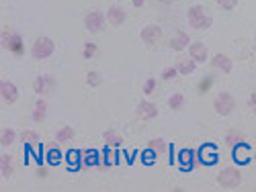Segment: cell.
<instances>
[{"label": "cell", "instance_id": "7c38bea8", "mask_svg": "<svg viewBox=\"0 0 256 192\" xmlns=\"http://www.w3.org/2000/svg\"><path fill=\"white\" fill-rule=\"evenodd\" d=\"M137 115H140L142 119H154L156 115H158V106L147 103V100H142L140 106H137Z\"/></svg>", "mask_w": 256, "mask_h": 192}, {"label": "cell", "instance_id": "cb8c5ba5", "mask_svg": "<svg viewBox=\"0 0 256 192\" xmlns=\"http://www.w3.org/2000/svg\"><path fill=\"white\" fill-rule=\"evenodd\" d=\"M21 141H23L25 145L33 147V145L39 143V137H37V133H33V131H23V133H21Z\"/></svg>", "mask_w": 256, "mask_h": 192}, {"label": "cell", "instance_id": "6da1fadb", "mask_svg": "<svg viewBox=\"0 0 256 192\" xmlns=\"http://www.w3.org/2000/svg\"><path fill=\"white\" fill-rule=\"evenodd\" d=\"M186 17H189V25L193 29H209L211 27V17L207 15V11H205L203 6H191L189 13H186Z\"/></svg>", "mask_w": 256, "mask_h": 192}, {"label": "cell", "instance_id": "ac0fdd59", "mask_svg": "<svg viewBox=\"0 0 256 192\" xmlns=\"http://www.w3.org/2000/svg\"><path fill=\"white\" fill-rule=\"evenodd\" d=\"M248 145L246 143H240V145H236L234 147V157H236V161H240V164H246L248 161Z\"/></svg>", "mask_w": 256, "mask_h": 192}, {"label": "cell", "instance_id": "9a60e30c", "mask_svg": "<svg viewBox=\"0 0 256 192\" xmlns=\"http://www.w3.org/2000/svg\"><path fill=\"white\" fill-rule=\"evenodd\" d=\"M105 143L109 145V147H115V149H119L123 145V137L117 133V131H105Z\"/></svg>", "mask_w": 256, "mask_h": 192}, {"label": "cell", "instance_id": "e0dca14e", "mask_svg": "<svg viewBox=\"0 0 256 192\" xmlns=\"http://www.w3.org/2000/svg\"><path fill=\"white\" fill-rule=\"evenodd\" d=\"M13 168H15V164H13V157L11 156H8V154L0 156V170H2V176L4 178H11L13 176Z\"/></svg>", "mask_w": 256, "mask_h": 192}, {"label": "cell", "instance_id": "ab89813d", "mask_svg": "<svg viewBox=\"0 0 256 192\" xmlns=\"http://www.w3.org/2000/svg\"><path fill=\"white\" fill-rule=\"evenodd\" d=\"M160 4H172V0H158Z\"/></svg>", "mask_w": 256, "mask_h": 192}, {"label": "cell", "instance_id": "8992f818", "mask_svg": "<svg viewBox=\"0 0 256 192\" xmlns=\"http://www.w3.org/2000/svg\"><path fill=\"white\" fill-rule=\"evenodd\" d=\"M84 25L88 31H92V33H101L105 25H107V17L101 13V11H91L86 17H84Z\"/></svg>", "mask_w": 256, "mask_h": 192}, {"label": "cell", "instance_id": "f546056e", "mask_svg": "<svg viewBox=\"0 0 256 192\" xmlns=\"http://www.w3.org/2000/svg\"><path fill=\"white\" fill-rule=\"evenodd\" d=\"M86 82H88V86H98L101 84V76H98V72H88L86 74Z\"/></svg>", "mask_w": 256, "mask_h": 192}, {"label": "cell", "instance_id": "74e56055", "mask_svg": "<svg viewBox=\"0 0 256 192\" xmlns=\"http://www.w3.org/2000/svg\"><path fill=\"white\" fill-rule=\"evenodd\" d=\"M248 105H250V108H254V110H256V92H252V94H250Z\"/></svg>", "mask_w": 256, "mask_h": 192}, {"label": "cell", "instance_id": "7a4b0ae2", "mask_svg": "<svg viewBox=\"0 0 256 192\" xmlns=\"http://www.w3.org/2000/svg\"><path fill=\"white\" fill-rule=\"evenodd\" d=\"M218 182H219L221 188H228V190L238 188L240 182H242V174L236 168H225L218 174Z\"/></svg>", "mask_w": 256, "mask_h": 192}, {"label": "cell", "instance_id": "5b68a950", "mask_svg": "<svg viewBox=\"0 0 256 192\" xmlns=\"http://www.w3.org/2000/svg\"><path fill=\"white\" fill-rule=\"evenodd\" d=\"M213 106H215V113L221 115V117H225V115H230L232 110H234L236 100H234V96H232L230 92H219L218 98H215Z\"/></svg>", "mask_w": 256, "mask_h": 192}, {"label": "cell", "instance_id": "e575fe53", "mask_svg": "<svg viewBox=\"0 0 256 192\" xmlns=\"http://www.w3.org/2000/svg\"><path fill=\"white\" fill-rule=\"evenodd\" d=\"M154 88H156V80L150 78V80L146 82V86H144V92H146V94H152V92H154Z\"/></svg>", "mask_w": 256, "mask_h": 192}, {"label": "cell", "instance_id": "d6a6232c", "mask_svg": "<svg viewBox=\"0 0 256 192\" xmlns=\"http://www.w3.org/2000/svg\"><path fill=\"white\" fill-rule=\"evenodd\" d=\"M68 161H70V166H72V168H76L78 164H82L80 154H78V151H70V154H68Z\"/></svg>", "mask_w": 256, "mask_h": 192}, {"label": "cell", "instance_id": "5bb4252c", "mask_svg": "<svg viewBox=\"0 0 256 192\" xmlns=\"http://www.w3.org/2000/svg\"><path fill=\"white\" fill-rule=\"evenodd\" d=\"M211 66L215 70H221V72H230V70H232V59L228 55H223V53H218L211 59Z\"/></svg>", "mask_w": 256, "mask_h": 192}, {"label": "cell", "instance_id": "4316f807", "mask_svg": "<svg viewBox=\"0 0 256 192\" xmlns=\"http://www.w3.org/2000/svg\"><path fill=\"white\" fill-rule=\"evenodd\" d=\"M240 143H244V135L240 133V131H232V133L228 135V145L236 147V145H240Z\"/></svg>", "mask_w": 256, "mask_h": 192}, {"label": "cell", "instance_id": "ffe728a7", "mask_svg": "<svg viewBox=\"0 0 256 192\" xmlns=\"http://www.w3.org/2000/svg\"><path fill=\"white\" fill-rule=\"evenodd\" d=\"M179 161L183 164V168H186V170H189V168L195 164V154H193L191 149H183L181 154H179Z\"/></svg>", "mask_w": 256, "mask_h": 192}, {"label": "cell", "instance_id": "9c48e42d", "mask_svg": "<svg viewBox=\"0 0 256 192\" xmlns=\"http://www.w3.org/2000/svg\"><path fill=\"white\" fill-rule=\"evenodd\" d=\"M125 11L123 8H119V6H113V8H109V13H107V21H109L113 27H121L123 23H125Z\"/></svg>", "mask_w": 256, "mask_h": 192}, {"label": "cell", "instance_id": "52a82bcc", "mask_svg": "<svg viewBox=\"0 0 256 192\" xmlns=\"http://www.w3.org/2000/svg\"><path fill=\"white\" fill-rule=\"evenodd\" d=\"M160 37H162V29L158 25H147L142 29V39L146 45H156L160 41Z\"/></svg>", "mask_w": 256, "mask_h": 192}, {"label": "cell", "instance_id": "d4e9b609", "mask_svg": "<svg viewBox=\"0 0 256 192\" xmlns=\"http://www.w3.org/2000/svg\"><path fill=\"white\" fill-rule=\"evenodd\" d=\"M168 106H170L172 110H181V108L184 106V96H183V94H179V92L172 94V96L168 98Z\"/></svg>", "mask_w": 256, "mask_h": 192}, {"label": "cell", "instance_id": "484cf974", "mask_svg": "<svg viewBox=\"0 0 256 192\" xmlns=\"http://www.w3.org/2000/svg\"><path fill=\"white\" fill-rule=\"evenodd\" d=\"M147 147H150L152 151H156V154H164V151H166V143H164V139H160V137L152 139L150 143H147Z\"/></svg>", "mask_w": 256, "mask_h": 192}, {"label": "cell", "instance_id": "f1b7e54d", "mask_svg": "<svg viewBox=\"0 0 256 192\" xmlns=\"http://www.w3.org/2000/svg\"><path fill=\"white\" fill-rule=\"evenodd\" d=\"M72 135H74V131L70 127H62L57 131V141H68V139H72Z\"/></svg>", "mask_w": 256, "mask_h": 192}, {"label": "cell", "instance_id": "d590c367", "mask_svg": "<svg viewBox=\"0 0 256 192\" xmlns=\"http://www.w3.org/2000/svg\"><path fill=\"white\" fill-rule=\"evenodd\" d=\"M176 74H179V70H176V68H168V70H164V72H162V76H164L166 80H168V78H174Z\"/></svg>", "mask_w": 256, "mask_h": 192}, {"label": "cell", "instance_id": "1f68e13d", "mask_svg": "<svg viewBox=\"0 0 256 192\" xmlns=\"http://www.w3.org/2000/svg\"><path fill=\"white\" fill-rule=\"evenodd\" d=\"M105 161H107V164H117V149L115 147H109V151H107V154H105Z\"/></svg>", "mask_w": 256, "mask_h": 192}, {"label": "cell", "instance_id": "277c9868", "mask_svg": "<svg viewBox=\"0 0 256 192\" xmlns=\"http://www.w3.org/2000/svg\"><path fill=\"white\" fill-rule=\"evenodd\" d=\"M2 47L8 49V52L15 53V55H21L23 53V39H21V35L11 31V29H4V31H2Z\"/></svg>", "mask_w": 256, "mask_h": 192}, {"label": "cell", "instance_id": "44dd1931", "mask_svg": "<svg viewBox=\"0 0 256 192\" xmlns=\"http://www.w3.org/2000/svg\"><path fill=\"white\" fill-rule=\"evenodd\" d=\"M15 139H17V131H13V129H4V131H2V135H0V143H2L4 147H8V145H13V143H15Z\"/></svg>", "mask_w": 256, "mask_h": 192}, {"label": "cell", "instance_id": "3957f363", "mask_svg": "<svg viewBox=\"0 0 256 192\" xmlns=\"http://www.w3.org/2000/svg\"><path fill=\"white\" fill-rule=\"evenodd\" d=\"M54 49H55V45H54L52 39H49V37H39V39H35V41H33L31 55L35 59H45V57H49V55L54 53Z\"/></svg>", "mask_w": 256, "mask_h": 192}, {"label": "cell", "instance_id": "4dcf8cb0", "mask_svg": "<svg viewBox=\"0 0 256 192\" xmlns=\"http://www.w3.org/2000/svg\"><path fill=\"white\" fill-rule=\"evenodd\" d=\"M218 4L223 8V11H234L238 6V0H218Z\"/></svg>", "mask_w": 256, "mask_h": 192}, {"label": "cell", "instance_id": "83f0119b", "mask_svg": "<svg viewBox=\"0 0 256 192\" xmlns=\"http://www.w3.org/2000/svg\"><path fill=\"white\" fill-rule=\"evenodd\" d=\"M60 151H57V147L55 145H49V151H47V161H49V164H60Z\"/></svg>", "mask_w": 256, "mask_h": 192}, {"label": "cell", "instance_id": "f35d334b", "mask_svg": "<svg viewBox=\"0 0 256 192\" xmlns=\"http://www.w3.org/2000/svg\"><path fill=\"white\" fill-rule=\"evenodd\" d=\"M131 2H133V6H142V4H144V0H131Z\"/></svg>", "mask_w": 256, "mask_h": 192}, {"label": "cell", "instance_id": "ba28073f", "mask_svg": "<svg viewBox=\"0 0 256 192\" xmlns=\"http://www.w3.org/2000/svg\"><path fill=\"white\" fill-rule=\"evenodd\" d=\"M0 96L4 98V103L6 105H13L15 100L18 98V90L13 82H8V80H4L2 84H0Z\"/></svg>", "mask_w": 256, "mask_h": 192}, {"label": "cell", "instance_id": "d6986e66", "mask_svg": "<svg viewBox=\"0 0 256 192\" xmlns=\"http://www.w3.org/2000/svg\"><path fill=\"white\" fill-rule=\"evenodd\" d=\"M201 159L205 164H213L215 159H218V154H215V145H203L201 149Z\"/></svg>", "mask_w": 256, "mask_h": 192}, {"label": "cell", "instance_id": "30bf717a", "mask_svg": "<svg viewBox=\"0 0 256 192\" xmlns=\"http://www.w3.org/2000/svg\"><path fill=\"white\" fill-rule=\"evenodd\" d=\"M52 86H54V80L49 76H39V78H35V82H33V90L37 94H47L49 90H52Z\"/></svg>", "mask_w": 256, "mask_h": 192}, {"label": "cell", "instance_id": "2e32d148", "mask_svg": "<svg viewBox=\"0 0 256 192\" xmlns=\"http://www.w3.org/2000/svg\"><path fill=\"white\" fill-rule=\"evenodd\" d=\"M195 59L193 57H189V59H179V64H176V70H179V74H183V76H189V74H193L195 72Z\"/></svg>", "mask_w": 256, "mask_h": 192}, {"label": "cell", "instance_id": "836d02e7", "mask_svg": "<svg viewBox=\"0 0 256 192\" xmlns=\"http://www.w3.org/2000/svg\"><path fill=\"white\" fill-rule=\"evenodd\" d=\"M96 43H86L84 45V57H94L96 55Z\"/></svg>", "mask_w": 256, "mask_h": 192}, {"label": "cell", "instance_id": "7402d4cb", "mask_svg": "<svg viewBox=\"0 0 256 192\" xmlns=\"http://www.w3.org/2000/svg\"><path fill=\"white\" fill-rule=\"evenodd\" d=\"M45 110H47V103L41 98V100H37V105H35V110H33V119L35 121H43L45 119Z\"/></svg>", "mask_w": 256, "mask_h": 192}, {"label": "cell", "instance_id": "8d00e7d4", "mask_svg": "<svg viewBox=\"0 0 256 192\" xmlns=\"http://www.w3.org/2000/svg\"><path fill=\"white\" fill-rule=\"evenodd\" d=\"M154 156H156V151H152L150 147H147V151L144 154V161H146V164H147V161H152V159H154Z\"/></svg>", "mask_w": 256, "mask_h": 192}, {"label": "cell", "instance_id": "603a6c76", "mask_svg": "<svg viewBox=\"0 0 256 192\" xmlns=\"http://www.w3.org/2000/svg\"><path fill=\"white\" fill-rule=\"evenodd\" d=\"M94 164H98V154L94 149H88V151H84L82 154V166H94Z\"/></svg>", "mask_w": 256, "mask_h": 192}, {"label": "cell", "instance_id": "8fae6325", "mask_svg": "<svg viewBox=\"0 0 256 192\" xmlns=\"http://www.w3.org/2000/svg\"><path fill=\"white\" fill-rule=\"evenodd\" d=\"M189 45H191V39H189V35L183 33V31H179L170 39V47L174 49V52H183V49H186Z\"/></svg>", "mask_w": 256, "mask_h": 192}, {"label": "cell", "instance_id": "4fadbf2b", "mask_svg": "<svg viewBox=\"0 0 256 192\" xmlns=\"http://www.w3.org/2000/svg\"><path fill=\"white\" fill-rule=\"evenodd\" d=\"M189 53H191V57L195 59V62H205V59H207V47H205L203 43H191Z\"/></svg>", "mask_w": 256, "mask_h": 192}]
</instances>
